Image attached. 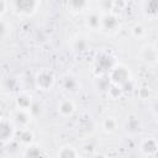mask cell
Segmentation results:
<instances>
[{
  "mask_svg": "<svg viewBox=\"0 0 158 158\" xmlns=\"http://www.w3.org/2000/svg\"><path fill=\"white\" fill-rule=\"evenodd\" d=\"M117 63L116 57L110 51H101L96 54V57L93 60L91 72L94 77L100 75H107V73L111 70V68Z\"/></svg>",
  "mask_w": 158,
  "mask_h": 158,
  "instance_id": "cell-1",
  "label": "cell"
},
{
  "mask_svg": "<svg viewBox=\"0 0 158 158\" xmlns=\"http://www.w3.org/2000/svg\"><path fill=\"white\" fill-rule=\"evenodd\" d=\"M57 83V77L53 69L41 68L35 73L33 84L35 88L40 91H51Z\"/></svg>",
  "mask_w": 158,
  "mask_h": 158,
  "instance_id": "cell-2",
  "label": "cell"
},
{
  "mask_svg": "<svg viewBox=\"0 0 158 158\" xmlns=\"http://www.w3.org/2000/svg\"><path fill=\"white\" fill-rule=\"evenodd\" d=\"M41 0H10L11 10L22 17H31L33 16L37 10L40 9Z\"/></svg>",
  "mask_w": 158,
  "mask_h": 158,
  "instance_id": "cell-3",
  "label": "cell"
},
{
  "mask_svg": "<svg viewBox=\"0 0 158 158\" xmlns=\"http://www.w3.org/2000/svg\"><path fill=\"white\" fill-rule=\"evenodd\" d=\"M59 86H60L62 91L67 95H77L80 93V90L83 88L80 78L72 72H67L63 75H60Z\"/></svg>",
  "mask_w": 158,
  "mask_h": 158,
  "instance_id": "cell-4",
  "label": "cell"
},
{
  "mask_svg": "<svg viewBox=\"0 0 158 158\" xmlns=\"http://www.w3.org/2000/svg\"><path fill=\"white\" fill-rule=\"evenodd\" d=\"M17 127L12 122L11 117H2L0 122V141L1 146L6 147L11 144L16 139V133H17Z\"/></svg>",
  "mask_w": 158,
  "mask_h": 158,
  "instance_id": "cell-5",
  "label": "cell"
},
{
  "mask_svg": "<svg viewBox=\"0 0 158 158\" xmlns=\"http://www.w3.org/2000/svg\"><path fill=\"white\" fill-rule=\"evenodd\" d=\"M107 77L110 79L111 84L117 85V86H121L123 83H126L127 80L132 79V74H131L130 68L126 64L120 63V62H117L111 68V70L107 73Z\"/></svg>",
  "mask_w": 158,
  "mask_h": 158,
  "instance_id": "cell-6",
  "label": "cell"
},
{
  "mask_svg": "<svg viewBox=\"0 0 158 158\" xmlns=\"http://www.w3.org/2000/svg\"><path fill=\"white\" fill-rule=\"evenodd\" d=\"M121 28V19L118 16V12L110 11L105 12L101 16V32L105 35H115Z\"/></svg>",
  "mask_w": 158,
  "mask_h": 158,
  "instance_id": "cell-7",
  "label": "cell"
},
{
  "mask_svg": "<svg viewBox=\"0 0 158 158\" xmlns=\"http://www.w3.org/2000/svg\"><path fill=\"white\" fill-rule=\"evenodd\" d=\"M12 122L16 125L17 128H26V127H30L32 120L35 118V116L32 115L31 110H27V109H15L11 115H10Z\"/></svg>",
  "mask_w": 158,
  "mask_h": 158,
  "instance_id": "cell-8",
  "label": "cell"
},
{
  "mask_svg": "<svg viewBox=\"0 0 158 158\" xmlns=\"http://www.w3.org/2000/svg\"><path fill=\"white\" fill-rule=\"evenodd\" d=\"M56 110H57V114L62 118H70L77 112V104H75V101L73 99L65 96V98L58 100Z\"/></svg>",
  "mask_w": 158,
  "mask_h": 158,
  "instance_id": "cell-9",
  "label": "cell"
},
{
  "mask_svg": "<svg viewBox=\"0 0 158 158\" xmlns=\"http://www.w3.org/2000/svg\"><path fill=\"white\" fill-rule=\"evenodd\" d=\"M138 56L139 59L147 65H154L158 63V48L152 43H146L141 46Z\"/></svg>",
  "mask_w": 158,
  "mask_h": 158,
  "instance_id": "cell-10",
  "label": "cell"
},
{
  "mask_svg": "<svg viewBox=\"0 0 158 158\" xmlns=\"http://www.w3.org/2000/svg\"><path fill=\"white\" fill-rule=\"evenodd\" d=\"M138 151L141 156L144 157H158V138L146 137L138 144Z\"/></svg>",
  "mask_w": 158,
  "mask_h": 158,
  "instance_id": "cell-11",
  "label": "cell"
},
{
  "mask_svg": "<svg viewBox=\"0 0 158 158\" xmlns=\"http://www.w3.org/2000/svg\"><path fill=\"white\" fill-rule=\"evenodd\" d=\"M123 131L128 136H137L142 130V121L138 115L136 114H128L123 121Z\"/></svg>",
  "mask_w": 158,
  "mask_h": 158,
  "instance_id": "cell-12",
  "label": "cell"
},
{
  "mask_svg": "<svg viewBox=\"0 0 158 158\" xmlns=\"http://www.w3.org/2000/svg\"><path fill=\"white\" fill-rule=\"evenodd\" d=\"M101 16L102 14L99 10H88L85 12V19H84L85 27L90 31H100L101 30Z\"/></svg>",
  "mask_w": 158,
  "mask_h": 158,
  "instance_id": "cell-13",
  "label": "cell"
},
{
  "mask_svg": "<svg viewBox=\"0 0 158 158\" xmlns=\"http://www.w3.org/2000/svg\"><path fill=\"white\" fill-rule=\"evenodd\" d=\"M70 49L75 53H85L90 49V41L83 35H78L70 41Z\"/></svg>",
  "mask_w": 158,
  "mask_h": 158,
  "instance_id": "cell-14",
  "label": "cell"
},
{
  "mask_svg": "<svg viewBox=\"0 0 158 158\" xmlns=\"http://www.w3.org/2000/svg\"><path fill=\"white\" fill-rule=\"evenodd\" d=\"M22 148L27 147L32 143H35V133L30 127L26 128H19L16 133V139H15Z\"/></svg>",
  "mask_w": 158,
  "mask_h": 158,
  "instance_id": "cell-15",
  "label": "cell"
},
{
  "mask_svg": "<svg viewBox=\"0 0 158 158\" xmlns=\"http://www.w3.org/2000/svg\"><path fill=\"white\" fill-rule=\"evenodd\" d=\"M65 7L73 14L86 12L90 6V0H64Z\"/></svg>",
  "mask_w": 158,
  "mask_h": 158,
  "instance_id": "cell-16",
  "label": "cell"
},
{
  "mask_svg": "<svg viewBox=\"0 0 158 158\" xmlns=\"http://www.w3.org/2000/svg\"><path fill=\"white\" fill-rule=\"evenodd\" d=\"M35 99L33 96L27 91H19L15 96V106L17 109H27L30 110Z\"/></svg>",
  "mask_w": 158,
  "mask_h": 158,
  "instance_id": "cell-17",
  "label": "cell"
},
{
  "mask_svg": "<svg viewBox=\"0 0 158 158\" xmlns=\"http://www.w3.org/2000/svg\"><path fill=\"white\" fill-rule=\"evenodd\" d=\"M142 12L147 19L156 20L158 17V0H144Z\"/></svg>",
  "mask_w": 158,
  "mask_h": 158,
  "instance_id": "cell-18",
  "label": "cell"
},
{
  "mask_svg": "<svg viewBox=\"0 0 158 158\" xmlns=\"http://www.w3.org/2000/svg\"><path fill=\"white\" fill-rule=\"evenodd\" d=\"M118 125L120 123H118L117 117H115L112 115H109V116L102 118V121H101V130L106 135H112V133H115L118 130Z\"/></svg>",
  "mask_w": 158,
  "mask_h": 158,
  "instance_id": "cell-19",
  "label": "cell"
},
{
  "mask_svg": "<svg viewBox=\"0 0 158 158\" xmlns=\"http://www.w3.org/2000/svg\"><path fill=\"white\" fill-rule=\"evenodd\" d=\"M56 156L60 157V158H75V157L80 156V152L78 148H75L72 144H63L58 148Z\"/></svg>",
  "mask_w": 158,
  "mask_h": 158,
  "instance_id": "cell-20",
  "label": "cell"
},
{
  "mask_svg": "<svg viewBox=\"0 0 158 158\" xmlns=\"http://www.w3.org/2000/svg\"><path fill=\"white\" fill-rule=\"evenodd\" d=\"M94 85L96 90H99L100 93H107L109 88L111 86V81L107 75H100V77H95Z\"/></svg>",
  "mask_w": 158,
  "mask_h": 158,
  "instance_id": "cell-21",
  "label": "cell"
},
{
  "mask_svg": "<svg viewBox=\"0 0 158 158\" xmlns=\"http://www.w3.org/2000/svg\"><path fill=\"white\" fill-rule=\"evenodd\" d=\"M21 156L22 157H41L42 156V152H41V148L38 146H36L35 143H32V144L22 148Z\"/></svg>",
  "mask_w": 158,
  "mask_h": 158,
  "instance_id": "cell-22",
  "label": "cell"
},
{
  "mask_svg": "<svg viewBox=\"0 0 158 158\" xmlns=\"http://www.w3.org/2000/svg\"><path fill=\"white\" fill-rule=\"evenodd\" d=\"M98 10L101 14L114 11V0H98Z\"/></svg>",
  "mask_w": 158,
  "mask_h": 158,
  "instance_id": "cell-23",
  "label": "cell"
},
{
  "mask_svg": "<svg viewBox=\"0 0 158 158\" xmlns=\"http://www.w3.org/2000/svg\"><path fill=\"white\" fill-rule=\"evenodd\" d=\"M120 88H121V90H122L123 95H130V94H132L133 91H136V90H137V86H136V83H135L133 78H132V79H130V80H127L126 83H123Z\"/></svg>",
  "mask_w": 158,
  "mask_h": 158,
  "instance_id": "cell-24",
  "label": "cell"
},
{
  "mask_svg": "<svg viewBox=\"0 0 158 158\" xmlns=\"http://www.w3.org/2000/svg\"><path fill=\"white\" fill-rule=\"evenodd\" d=\"M131 33L133 37L136 38H143L146 35H147V31H146V27L142 25V23H136L133 25V27L131 28Z\"/></svg>",
  "mask_w": 158,
  "mask_h": 158,
  "instance_id": "cell-25",
  "label": "cell"
},
{
  "mask_svg": "<svg viewBox=\"0 0 158 158\" xmlns=\"http://www.w3.org/2000/svg\"><path fill=\"white\" fill-rule=\"evenodd\" d=\"M106 94H107V96H110L112 100H117L118 98L125 96L123 93H122V90H121V88L117 86V85H114V84H111V86L109 88V90H107Z\"/></svg>",
  "mask_w": 158,
  "mask_h": 158,
  "instance_id": "cell-26",
  "label": "cell"
},
{
  "mask_svg": "<svg viewBox=\"0 0 158 158\" xmlns=\"http://www.w3.org/2000/svg\"><path fill=\"white\" fill-rule=\"evenodd\" d=\"M12 32V26L10 22H6L4 17H1V38L5 41Z\"/></svg>",
  "mask_w": 158,
  "mask_h": 158,
  "instance_id": "cell-27",
  "label": "cell"
},
{
  "mask_svg": "<svg viewBox=\"0 0 158 158\" xmlns=\"http://www.w3.org/2000/svg\"><path fill=\"white\" fill-rule=\"evenodd\" d=\"M126 6H127V1L126 0H114V11L115 12L125 10Z\"/></svg>",
  "mask_w": 158,
  "mask_h": 158,
  "instance_id": "cell-28",
  "label": "cell"
},
{
  "mask_svg": "<svg viewBox=\"0 0 158 158\" xmlns=\"http://www.w3.org/2000/svg\"><path fill=\"white\" fill-rule=\"evenodd\" d=\"M149 110H151L153 117H154L156 120H158V99H156V100L152 101V104H151V109H149Z\"/></svg>",
  "mask_w": 158,
  "mask_h": 158,
  "instance_id": "cell-29",
  "label": "cell"
},
{
  "mask_svg": "<svg viewBox=\"0 0 158 158\" xmlns=\"http://www.w3.org/2000/svg\"><path fill=\"white\" fill-rule=\"evenodd\" d=\"M137 93H138L139 98L143 100H147L149 98V89H147V88H139V89L137 88Z\"/></svg>",
  "mask_w": 158,
  "mask_h": 158,
  "instance_id": "cell-30",
  "label": "cell"
},
{
  "mask_svg": "<svg viewBox=\"0 0 158 158\" xmlns=\"http://www.w3.org/2000/svg\"><path fill=\"white\" fill-rule=\"evenodd\" d=\"M6 2H7V0H1V17H4L5 14H6V11H7Z\"/></svg>",
  "mask_w": 158,
  "mask_h": 158,
  "instance_id": "cell-31",
  "label": "cell"
}]
</instances>
